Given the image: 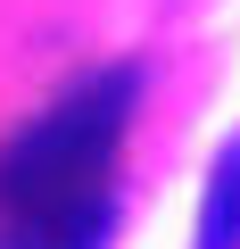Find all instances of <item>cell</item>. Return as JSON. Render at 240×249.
Wrapping results in <instances>:
<instances>
[{
	"label": "cell",
	"mask_w": 240,
	"mask_h": 249,
	"mask_svg": "<svg viewBox=\"0 0 240 249\" xmlns=\"http://www.w3.org/2000/svg\"><path fill=\"white\" fill-rule=\"evenodd\" d=\"M133 67H108L42 108L0 150V208L17 224V249H99L108 241V166L133 124Z\"/></svg>",
	"instance_id": "1"
},
{
	"label": "cell",
	"mask_w": 240,
	"mask_h": 249,
	"mask_svg": "<svg viewBox=\"0 0 240 249\" xmlns=\"http://www.w3.org/2000/svg\"><path fill=\"white\" fill-rule=\"evenodd\" d=\"M191 249H240V133L215 150L207 191H199V241Z\"/></svg>",
	"instance_id": "2"
}]
</instances>
